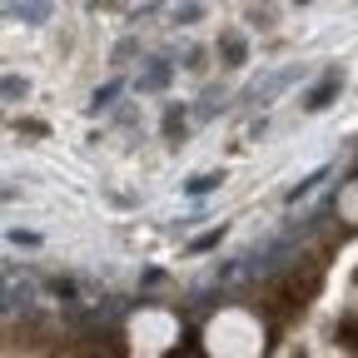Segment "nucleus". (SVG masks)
<instances>
[{
	"instance_id": "nucleus-1",
	"label": "nucleus",
	"mask_w": 358,
	"mask_h": 358,
	"mask_svg": "<svg viewBox=\"0 0 358 358\" xmlns=\"http://www.w3.org/2000/svg\"><path fill=\"white\" fill-rule=\"evenodd\" d=\"M204 358H264L268 348V334H264V319L244 303H224L219 313L204 319Z\"/></svg>"
},
{
	"instance_id": "nucleus-2",
	"label": "nucleus",
	"mask_w": 358,
	"mask_h": 358,
	"mask_svg": "<svg viewBox=\"0 0 358 358\" xmlns=\"http://www.w3.org/2000/svg\"><path fill=\"white\" fill-rule=\"evenodd\" d=\"M124 343H129V358H164L179 343V319L159 303H145L140 313H129Z\"/></svg>"
},
{
	"instance_id": "nucleus-3",
	"label": "nucleus",
	"mask_w": 358,
	"mask_h": 358,
	"mask_svg": "<svg viewBox=\"0 0 358 358\" xmlns=\"http://www.w3.org/2000/svg\"><path fill=\"white\" fill-rule=\"evenodd\" d=\"M334 214L348 224V229H358V174H353L348 185L338 189V199H334Z\"/></svg>"
}]
</instances>
